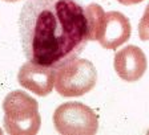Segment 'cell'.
Segmentation results:
<instances>
[{"label":"cell","instance_id":"obj_1","mask_svg":"<svg viewBox=\"0 0 149 135\" xmlns=\"http://www.w3.org/2000/svg\"><path fill=\"white\" fill-rule=\"evenodd\" d=\"M19 32L28 61L59 68L77 59L89 41L87 8L79 0H27Z\"/></svg>","mask_w":149,"mask_h":135},{"label":"cell","instance_id":"obj_2","mask_svg":"<svg viewBox=\"0 0 149 135\" xmlns=\"http://www.w3.org/2000/svg\"><path fill=\"white\" fill-rule=\"evenodd\" d=\"M4 127L11 135H35L40 130L41 118L35 98L22 90L9 93L3 102Z\"/></svg>","mask_w":149,"mask_h":135},{"label":"cell","instance_id":"obj_3","mask_svg":"<svg viewBox=\"0 0 149 135\" xmlns=\"http://www.w3.org/2000/svg\"><path fill=\"white\" fill-rule=\"evenodd\" d=\"M97 82L93 64L84 59H74L56 68L55 87L63 97H80L89 93Z\"/></svg>","mask_w":149,"mask_h":135},{"label":"cell","instance_id":"obj_4","mask_svg":"<svg viewBox=\"0 0 149 135\" xmlns=\"http://www.w3.org/2000/svg\"><path fill=\"white\" fill-rule=\"evenodd\" d=\"M53 125L64 135H93L99 130V118L87 105L67 102L55 110Z\"/></svg>","mask_w":149,"mask_h":135},{"label":"cell","instance_id":"obj_5","mask_svg":"<svg viewBox=\"0 0 149 135\" xmlns=\"http://www.w3.org/2000/svg\"><path fill=\"white\" fill-rule=\"evenodd\" d=\"M130 33L132 28L127 16L116 11H111L104 15L93 41H99L102 48L112 50L129 40Z\"/></svg>","mask_w":149,"mask_h":135},{"label":"cell","instance_id":"obj_6","mask_svg":"<svg viewBox=\"0 0 149 135\" xmlns=\"http://www.w3.org/2000/svg\"><path fill=\"white\" fill-rule=\"evenodd\" d=\"M55 76H56V68L44 66L35 62H25L17 74L19 83L31 90L32 93L45 97L53 89L55 85Z\"/></svg>","mask_w":149,"mask_h":135},{"label":"cell","instance_id":"obj_7","mask_svg":"<svg viewBox=\"0 0 149 135\" xmlns=\"http://www.w3.org/2000/svg\"><path fill=\"white\" fill-rule=\"evenodd\" d=\"M115 70L121 80L136 82L144 76L148 66L144 52L136 45H128L115 54Z\"/></svg>","mask_w":149,"mask_h":135},{"label":"cell","instance_id":"obj_8","mask_svg":"<svg viewBox=\"0 0 149 135\" xmlns=\"http://www.w3.org/2000/svg\"><path fill=\"white\" fill-rule=\"evenodd\" d=\"M139 36L143 41L149 40V4L145 8L143 19H141V21L139 24Z\"/></svg>","mask_w":149,"mask_h":135},{"label":"cell","instance_id":"obj_9","mask_svg":"<svg viewBox=\"0 0 149 135\" xmlns=\"http://www.w3.org/2000/svg\"><path fill=\"white\" fill-rule=\"evenodd\" d=\"M118 3L124 4V6H132V4H137V3H141L144 0H117Z\"/></svg>","mask_w":149,"mask_h":135},{"label":"cell","instance_id":"obj_10","mask_svg":"<svg viewBox=\"0 0 149 135\" xmlns=\"http://www.w3.org/2000/svg\"><path fill=\"white\" fill-rule=\"evenodd\" d=\"M4 1H8V3H15V1H19V0H4Z\"/></svg>","mask_w":149,"mask_h":135},{"label":"cell","instance_id":"obj_11","mask_svg":"<svg viewBox=\"0 0 149 135\" xmlns=\"http://www.w3.org/2000/svg\"><path fill=\"white\" fill-rule=\"evenodd\" d=\"M0 135H1V130H0Z\"/></svg>","mask_w":149,"mask_h":135}]
</instances>
